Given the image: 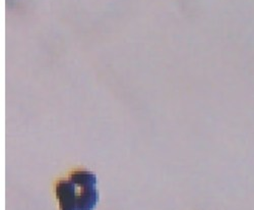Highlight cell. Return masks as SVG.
Wrapping results in <instances>:
<instances>
[{"label":"cell","instance_id":"obj_1","mask_svg":"<svg viewBox=\"0 0 254 210\" xmlns=\"http://www.w3.org/2000/svg\"><path fill=\"white\" fill-rule=\"evenodd\" d=\"M75 185L69 181H61L56 186V195L60 210H78L76 205Z\"/></svg>","mask_w":254,"mask_h":210},{"label":"cell","instance_id":"obj_2","mask_svg":"<svg viewBox=\"0 0 254 210\" xmlns=\"http://www.w3.org/2000/svg\"><path fill=\"white\" fill-rule=\"evenodd\" d=\"M99 201V193L95 187L81 188L76 194V205L78 210H94Z\"/></svg>","mask_w":254,"mask_h":210},{"label":"cell","instance_id":"obj_3","mask_svg":"<svg viewBox=\"0 0 254 210\" xmlns=\"http://www.w3.org/2000/svg\"><path fill=\"white\" fill-rule=\"evenodd\" d=\"M70 181L80 188L95 187L97 184L96 176L89 171H77L71 174Z\"/></svg>","mask_w":254,"mask_h":210}]
</instances>
